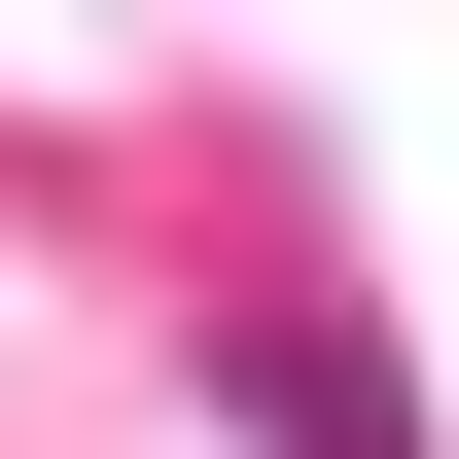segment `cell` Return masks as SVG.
<instances>
[{
	"label": "cell",
	"mask_w": 459,
	"mask_h": 459,
	"mask_svg": "<svg viewBox=\"0 0 459 459\" xmlns=\"http://www.w3.org/2000/svg\"><path fill=\"white\" fill-rule=\"evenodd\" d=\"M212 424H247V459H424V353L283 283V318H212Z\"/></svg>",
	"instance_id": "1"
}]
</instances>
